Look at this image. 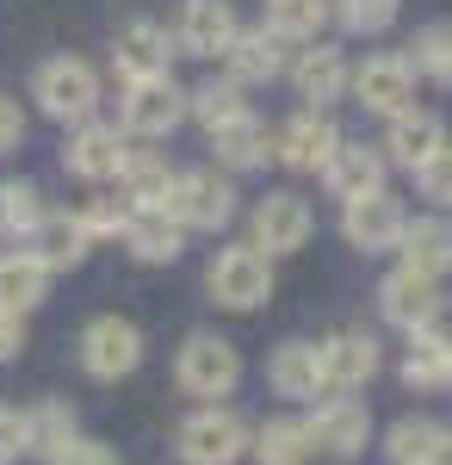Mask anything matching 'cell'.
Returning a JSON list of instances; mask_svg holds the SVG:
<instances>
[{
    "label": "cell",
    "mask_w": 452,
    "mask_h": 465,
    "mask_svg": "<svg viewBox=\"0 0 452 465\" xmlns=\"http://www.w3.org/2000/svg\"><path fill=\"white\" fill-rule=\"evenodd\" d=\"M205 286L223 311H260L273 298V254L254 242H230V249H217Z\"/></svg>",
    "instance_id": "1"
},
{
    "label": "cell",
    "mask_w": 452,
    "mask_h": 465,
    "mask_svg": "<svg viewBox=\"0 0 452 465\" xmlns=\"http://www.w3.org/2000/svg\"><path fill=\"white\" fill-rule=\"evenodd\" d=\"M32 100H37V112L56 118V124H87L93 106H100V74L87 69L81 56H50V63L32 74Z\"/></svg>",
    "instance_id": "2"
},
{
    "label": "cell",
    "mask_w": 452,
    "mask_h": 465,
    "mask_svg": "<svg viewBox=\"0 0 452 465\" xmlns=\"http://www.w3.org/2000/svg\"><path fill=\"white\" fill-rule=\"evenodd\" d=\"M174 447H180V460H186V465H236L248 447H254V434H248V422L236 416V410L205 403V410H192V416L180 422Z\"/></svg>",
    "instance_id": "3"
},
{
    "label": "cell",
    "mask_w": 452,
    "mask_h": 465,
    "mask_svg": "<svg viewBox=\"0 0 452 465\" xmlns=\"http://www.w3.org/2000/svg\"><path fill=\"white\" fill-rule=\"evenodd\" d=\"M174 379H180V391H192V397H230L242 385V354L223 335H186Z\"/></svg>",
    "instance_id": "4"
},
{
    "label": "cell",
    "mask_w": 452,
    "mask_h": 465,
    "mask_svg": "<svg viewBox=\"0 0 452 465\" xmlns=\"http://www.w3.org/2000/svg\"><path fill=\"white\" fill-rule=\"evenodd\" d=\"M180 118H186V94L174 87V74L124 81V100H118V131L124 137H168Z\"/></svg>",
    "instance_id": "5"
},
{
    "label": "cell",
    "mask_w": 452,
    "mask_h": 465,
    "mask_svg": "<svg viewBox=\"0 0 452 465\" xmlns=\"http://www.w3.org/2000/svg\"><path fill=\"white\" fill-rule=\"evenodd\" d=\"M81 366L93 372V379H131L142 366V329L131 317H93L81 329Z\"/></svg>",
    "instance_id": "6"
},
{
    "label": "cell",
    "mask_w": 452,
    "mask_h": 465,
    "mask_svg": "<svg viewBox=\"0 0 452 465\" xmlns=\"http://www.w3.org/2000/svg\"><path fill=\"white\" fill-rule=\"evenodd\" d=\"M168 217L180 230H223L236 217V186L211 168H192V174L174 180V199H168Z\"/></svg>",
    "instance_id": "7"
},
{
    "label": "cell",
    "mask_w": 452,
    "mask_h": 465,
    "mask_svg": "<svg viewBox=\"0 0 452 465\" xmlns=\"http://www.w3.org/2000/svg\"><path fill=\"white\" fill-rule=\"evenodd\" d=\"M310 434V453H329V460H359L366 440H372V410L353 403V397H329L316 403V416L304 422Z\"/></svg>",
    "instance_id": "8"
},
{
    "label": "cell",
    "mask_w": 452,
    "mask_h": 465,
    "mask_svg": "<svg viewBox=\"0 0 452 465\" xmlns=\"http://www.w3.org/2000/svg\"><path fill=\"white\" fill-rule=\"evenodd\" d=\"M348 87L359 94V106L378 112V118H397V112L416 106V69H409V56H366Z\"/></svg>",
    "instance_id": "9"
},
{
    "label": "cell",
    "mask_w": 452,
    "mask_h": 465,
    "mask_svg": "<svg viewBox=\"0 0 452 465\" xmlns=\"http://www.w3.org/2000/svg\"><path fill=\"white\" fill-rule=\"evenodd\" d=\"M403 205L390 199V193H366V199H348L341 205V236H348L359 254H384V249H397V236H403Z\"/></svg>",
    "instance_id": "10"
},
{
    "label": "cell",
    "mask_w": 452,
    "mask_h": 465,
    "mask_svg": "<svg viewBox=\"0 0 452 465\" xmlns=\"http://www.w3.org/2000/svg\"><path fill=\"white\" fill-rule=\"evenodd\" d=\"M310 230H316V217L298 193H267V199L254 205V236H248V242L267 249V254H298L310 242Z\"/></svg>",
    "instance_id": "11"
},
{
    "label": "cell",
    "mask_w": 452,
    "mask_h": 465,
    "mask_svg": "<svg viewBox=\"0 0 452 465\" xmlns=\"http://www.w3.org/2000/svg\"><path fill=\"white\" fill-rule=\"evenodd\" d=\"M378 311L384 322H397V329H434L440 317V292H434V273H416V267H397L390 280L378 286Z\"/></svg>",
    "instance_id": "12"
},
{
    "label": "cell",
    "mask_w": 452,
    "mask_h": 465,
    "mask_svg": "<svg viewBox=\"0 0 452 465\" xmlns=\"http://www.w3.org/2000/svg\"><path fill=\"white\" fill-rule=\"evenodd\" d=\"M335 143H341V131L329 124V112H298L285 131L273 137V155L285 162V168H298V174H322L329 168V155H335Z\"/></svg>",
    "instance_id": "13"
},
{
    "label": "cell",
    "mask_w": 452,
    "mask_h": 465,
    "mask_svg": "<svg viewBox=\"0 0 452 465\" xmlns=\"http://www.w3.org/2000/svg\"><path fill=\"white\" fill-rule=\"evenodd\" d=\"M236 6L230 0H186L180 6V25H174V44L186 56H223L236 44Z\"/></svg>",
    "instance_id": "14"
},
{
    "label": "cell",
    "mask_w": 452,
    "mask_h": 465,
    "mask_svg": "<svg viewBox=\"0 0 452 465\" xmlns=\"http://www.w3.org/2000/svg\"><path fill=\"white\" fill-rule=\"evenodd\" d=\"M322 372H329V397H348L359 385H372V372H378V335H366V329L329 335L322 341Z\"/></svg>",
    "instance_id": "15"
},
{
    "label": "cell",
    "mask_w": 452,
    "mask_h": 465,
    "mask_svg": "<svg viewBox=\"0 0 452 465\" xmlns=\"http://www.w3.org/2000/svg\"><path fill=\"white\" fill-rule=\"evenodd\" d=\"M124 131L118 124H81L69 137V149H63V168H69L74 180H118V168H124Z\"/></svg>",
    "instance_id": "16"
},
{
    "label": "cell",
    "mask_w": 452,
    "mask_h": 465,
    "mask_svg": "<svg viewBox=\"0 0 452 465\" xmlns=\"http://www.w3.org/2000/svg\"><path fill=\"white\" fill-rule=\"evenodd\" d=\"M168 56H174V37L162 32L155 19H131L118 44H112V69L124 74V81H155V74H168Z\"/></svg>",
    "instance_id": "17"
},
{
    "label": "cell",
    "mask_w": 452,
    "mask_h": 465,
    "mask_svg": "<svg viewBox=\"0 0 452 465\" xmlns=\"http://www.w3.org/2000/svg\"><path fill=\"white\" fill-rule=\"evenodd\" d=\"M267 385L279 397H329V372H322V341H279L267 360Z\"/></svg>",
    "instance_id": "18"
},
{
    "label": "cell",
    "mask_w": 452,
    "mask_h": 465,
    "mask_svg": "<svg viewBox=\"0 0 452 465\" xmlns=\"http://www.w3.org/2000/svg\"><path fill=\"white\" fill-rule=\"evenodd\" d=\"M223 63H230V81L236 87H260V81H279V74L291 69V56H285V37L279 32H236V44L223 50Z\"/></svg>",
    "instance_id": "19"
},
{
    "label": "cell",
    "mask_w": 452,
    "mask_h": 465,
    "mask_svg": "<svg viewBox=\"0 0 452 465\" xmlns=\"http://www.w3.org/2000/svg\"><path fill=\"white\" fill-rule=\"evenodd\" d=\"M378 149H384V162H397V168H409V174H416L434 149H447V124H440L434 112L409 106V112H397V118H390V131H384Z\"/></svg>",
    "instance_id": "20"
},
{
    "label": "cell",
    "mask_w": 452,
    "mask_h": 465,
    "mask_svg": "<svg viewBox=\"0 0 452 465\" xmlns=\"http://www.w3.org/2000/svg\"><path fill=\"white\" fill-rule=\"evenodd\" d=\"M25 242H32V254L44 261V267H50V273H74V267L87 261V242H93V236H87V223H81V217H69V212H44V217H37V230L25 236Z\"/></svg>",
    "instance_id": "21"
},
{
    "label": "cell",
    "mask_w": 452,
    "mask_h": 465,
    "mask_svg": "<svg viewBox=\"0 0 452 465\" xmlns=\"http://www.w3.org/2000/svg\"><path fill=\"white\" fill-rule=\"evenodd\" d=\"M322 186L348 205V199H366L384 186V149H366V143H335L329 168H322Z\"/></svg>",
    "instance_id": "22"
},
{
    "label": "cell",
    "mask_w": 452,
    "mask_h": 465,
    "mask_svg": "<svg viewBox=\"0 0 452 465\" xmlns=\"http://www.w3.org/2000/svg\"><path fill=\"white\" fill-rule=\"evenodd\" d=\"M44 298H50V267L32 249L0 254V311L6 317H32Z\"/></svg>",
    "instance_id": "23"
},
{
    "label": "cell",
    "mask_w": 452,
    "mask_h": 465,
    "mask_svg": "<svg viewBox=\"0 0 452 465\" xmlns=\"http://www.w3.org/2000/svg\"><path fill=\"white\" fill-rule=\"evenodd\" d=\"M118 236H124L131 261H142V267H168V261H180V249H186V230H180L168 212H131Z\"/></svg>",
    "instance_id": "24"
},
{
    "label": "cell",
    "mask_w": 452,
    "mask_h": 465,
    "mask_svg": "<svg viewBox=\"0 0 452 465\" xmlns=\"http://www.w3.org/2000/svg\"><path fill=\"white\" fill-rule=\"evenodd\" d=\"M291 81H298V94L310 100L316 112L329 106V100H341L348 94V56L335 50V44H316V50H298V63H291Z\"/></svg>",
    "instance_id": "25"
},
{
    "label": "cell",
    "mask_w": 452,
    "mask_h": 465,
    "mask_svg": "<svg viewBox=\"0 0 452 465\" xmlns=\"http://www.w3.org/2000/svg\"><path fill=\"white\" fill-rule=\"evenodd\" d=\"M174 180L180 174L162 162V155H149V149H131V155H124V168H118V186H124L131 212H168Z\"/></svg>",
    "instance_id": "26"
},
{
    "label": "cell",
    "mask_w": 452,
    "mask_h": 465,
    "mask_svg": "<svg viewBox=\"0 0 452 465\" xmlns=\"http://www.w3.org/2000/svg\"><path fill=\"white\" fill-rule=\"evenodd\" d=\"M211 149H217V162L223 168H267L273 162V131L254 118V112H242V118H230V124H217L211 131Z\"/></svg>",
    "instance_id": "27"
},
{
    "label": "cell",
    "mask_w": 452,
    "mask_h": 465,
    "mask_svg": "<svg viewBox=\"0 0 452 465\" xmlns=\"http://www.w3.org/2000/svg\"><path fill=\"white\" fill-rule=\"evenodd\" d=\"M384 460L390 465H447V429L427 416H403L384 434Z\"/></svg>",
    "instance_id": "28"
},
{
    "label": "cell",
    "mask_w": 452,
    "mask_h": 465,
    "mask_svg": "<svg viewBox=\"0 0 452 465\" xmlns=\"http://www.w3.org/2000/svg\"><path fill=\"white\" fill-rule=\"evenodd\" d=\"M397 249H403V267L440 273V267H452V223L447 217H416V223H403Z\"/></svg>",
    "instance_id": "29"
},
{
    "label": "cell",
    "mask_w": 452,
    "mask_h": 465,
    "mask_svg": "<svg viewBox=\"0 0 452 465\" xmlns=\"http://www.w3.org/2000/svg\"><path fill=\"white\" fill-rule=\"evenodd\" d=\"M447 372H452V341L434 335V329H416V335H409V354H403V379H409L416 391H440Z\"/></svg>",
    "instance_id": "30"
},
{
    "label": "cell",
    "mask_w": 452,
    "mask_h": 465,
    "mask_svg": "<svg viewBox=\"0 0 452 465\" xmlns=\"http://www.w3.org/2000/svg\"><path fill=\"white\" fill-rule=\"evenodd\" d=\"M69 440H81V434H74V410L63 403V397L37 403L32 416H25V453H37V460H56Z\"/></svg>",
    "instance_id": "31"
},
{
    "label": "cell",
    "mask_w": 452,
    "mask_h": 465,
    "mask_svg": "<svg viewBox=\"0 0 452 465\" xmlns=\"http://www.w3.org/2000/svg\"><path fill=\"white\" fill-rule=\"evenodd\" d=\"M329 13H335V0H267V32H279L285 44H316Z\"/></svg>",
    "instance_id": "32"
},
{
    "label": "cell",
    "mask_w": 452,
    "mask_h": 465,
    "mask_svg": "<svg viewBox=\"0 0 452 465\" xmlns=\"http://www.w3.org/2000/svg\"><path fill=\"white\" fill-rule=\"evenodd\" d=\"M260 465H304L310 460V434H304V422H285V416H273L267 429L254 434V447H248Z\"/></svg>",
    "instance_id": "33"
},
{
    "label": "cell",
    "mask_w": 452,
    "mask_h": 465,
    "mask_svg": "<svg viewBox=\"0 0 452 465\" xmlns=\"http://www.w3.org/2000/svg\"><path fill=\"white\" fill-rule=\"evenodd\" d=\"M186 112H192V118L205 124V137H211L217 124L242 118L248 100H242V87H236V81H205V87H192V94H186Z\"/></svg>",
    "instance_id": "34"
},
{
    "label": "cell",
    "mask_w": 452,
    "mask_h": 465,
    "mask_svg": "<svg viewBox=\"0 0 452 465\" xmlns=\"http://www.w3.org/2000/svg\"><path fill=\"white\" fill-rule=\"evenodd\" d=\"M44 199H37L32 180H0V236H32Z\"/></svg>",
    "instance_id": "35"
},
{
    "label": "cell",
    "mask_w": 452,
    "mask_h": 465,
    "mask_svg": "<svg viewBox=\"0 0 452 465\" xmlns=\"http://www.w3.org/2000/svg\"><path fill=\"white\" fill-rule=\"evenodd\" d=\"M409 50H416L409 69L427 74V81H440V87H452V25H421Z\"/></svg>",
    "instance_id": "36"
},
{
    "label": "cell",
    "mask_w": 452,
    "mask_h": 465,
    "mask_svg": "<svg viewBox=\"0 0 452 465\" xmlns=\"http://www.w3.org/2000/svg\"><path fill=\"white\" fill-rule=\"evenodd\" d=\"M397 0H335V19L348 25L353 37H384L390 25H397Z\"/></svg>",
    "instance_id": "37"
},
{
    "label": "cell",
    "mask_w": 452,
    "mask_h": 465,
    "mask_svg": "<svg viewBox=\"0 0 452 465\" xmlns=\"http://www.w3.org/2000/svg\"><path fill=\"white\" fill-rule=\"evenodd\" d=\"M416 186H421V199H434V205H452V143L447 149H434L427 162L416 168Z\"/></svg>",
    "instance_id": "38"
},
{
    "label": "cell",
    "mask_w": 452,
    "mask_h": 465,
    "mask_svg": "<svg viewBox=\"0 0 452 465\" xmlns=\"http://www.w3.org/2000/svg\"><path fill=\"white\" fill-rule=\"evenodd\" d=\"M50 465H118V453H112L105 440H69Z\"/></svg>",
    "instance_id": "39"
},
{
    "label": "cell",
    "mask_w": 452,
    "mask_h": 465,
    "mask_svg": "<svg viewBox=\"0 0 452 465\" xmlns=\"http://www.w3.org/2000/svg\"><path fill=\"white\" fill-rule=\"evenodd\" d=\"M124 205H112V199H100V205H87V212H81V223H87V236H118V230H124Z\"/></svg>",
    "instance_id": "40"
},
{
    "label": "cell",
    "mask_w": 452,
    "mask_h": 465,
    "mask_svg": "<svg viewBox=\"0 0 452 465\" xmlns=\"http://www.w3.org/2000/svg\"><path fill=\"white\" fill-rule=\"evenodd\" d=\"M25 453V416L19 410H0V465H13Z\"/></svg>",
    "instance_id": "41"
},
{
    "label": "cell",
    "mask_w": 452,
    "mask_h": 465,
    "mask_svg": "<svg viewBox=\"0 0 452 465\" xmlns=\"http://www.w3.org/2000/svg\"><path fill=\"white\" fill-rule=\"evenodd\" d=\"M25 143V112L13 106L6 94H0V155H13V149Z\"/></svg>",
    "instance_id": "42"
},
{
    "label": "cell",
    "mask_w": 452,
    "mask_h": 465,
    "mask_svg": "<svg viewBox=\"0 0 452 465\" xmlns=\"http://www.w3.org/2000/svg\"><path fill=\"white\" fill-rule=\"evenodd\" d=\"M19 348H25V317H6L0 311V366L19 354Z\"/></svg>",
    "instance_id": "43"
},
{
    "label": "cell",
    "mask_w": 452,
    "mask_h": 465,
    "mask_svg": "<svg viewBox=\"0 0 452 465\" xmlns=\"http://www.w3.org/2000/svg\"><path fill=\"white\" fill-rule=\"evenodd\" d=\"M447 460H452V429H447Z\"/></svg>",
    "instance_id": "44"
},
{
    "label": "cell",
    "mask_w": 452,
    "mask_h": 465,
    "mask_svg": "<svg viewBox=\"0 0 452 465\" xmlns=\"http://www.w3.org/2000/svg\"><path fill=\"white\" fill-rule=\"evenodd\" d=\"M447 385H452V372H447Z\"/></svg>",
    "instance_id": "45"
}]
</instances>
